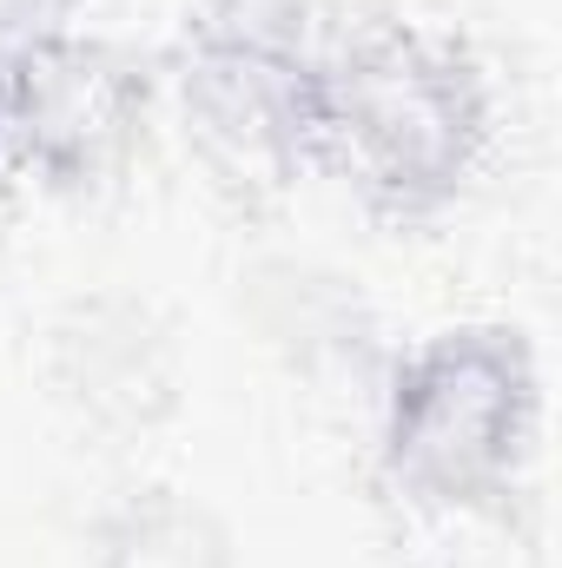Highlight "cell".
<instances>
[{
	"mask_svg": "<svg viewBox=\"0 0 562 568\" xmlns=\"http://www.w3.org/2000/svg\"><path fill=\"white\" fill-rule=\"evenodd\" d=\"M140 120L145 80L120 47L80 27H47L13 47L7 172H27L47 192H93L133 152Z\"/></svg>",
	"mask_w": 562,
	"mask_h": 568,
	"instance_id": "obj_4",
	"label": "cell"
},
{
	"mask_svg": "<svg viewBox=\"0 0 562 568\" xmlns=\"http://www.w3.org/2000/svg\"><path fill=\"white\" fill-rule=\"evenodd\" d=\"M27 33L0 13V172H7V73H13V47H20Z\"/></svg>",
	"mask_w": 562,
	"mask_h": 568,
	"instance_id": "obj_9",
	"label": "cell"
},
{
	"mask_svg": "<svg viewBox=\"0 0 562 568\" xmlns=\"http://www.w3.org/2000/svg\"><path fill=\"white\" fill-rule=\"evenodd\" d=\"M87 568H239V536L205 496L133 483L87 523Z\"/></svg>",
	"mask_w": 562,
	"mask_h": 568,
	"instance_id": "obj_7",
	"label": "cell"
},
{
	"mask_svg": "<svg viewBox=\"0 0 562 568\" xmlns=\"http://www.w3.org/2000/svg\"><path fill=\"white\" fill-rule=\"evenodd\" d=\"M252 317H259L265 344L284 351V364L304 377H338V371L364 377V364L378 351L371 344L378 317L358 297V278H338L304 258H279V265L252 272Z\"/></svg>",
	"mask_w": 562,
	"mask_h": 568,
	"instance_id": "obj_6",
	"label": "cell"
},
{
	"mask_svg": "<svg viewBox=\"0 0 562 568\" xmlns=\"http://www.w3.org/2000/svg\"><path fill=\"white\" fill-rule=\"evenodd\" d=\"M87 0H0V13L20 27V33H47V27H73Z\"/></svg>",
	"mask_w": 562,
	"mask_h": 568,
	"instance_id": "obj_8",
	"label": "cell"
},
{
	"mask_svg": "<svg viewBox=\"0 0 562 568\" xmlns=\"http://www.w3.org/2000/svg\"><path fill=\"white\" fill-rule=\"evenodd\" d=\"M172 93L185 145L225 192L272 199L304 172H324V53L192 27L172 60Z\"/></svg>",
	"mask_w": 562,
	"mask_h": 568,
	"instance_id": "obj_3",
	"label": "cell"
},
{
	"mask_svg": "<svg viewBox=\"0 0 562 568\" xmlns=\"http://www.w3.org/2000/svg\"><path fill=\"white\" fill-rule=\"evenodd\" d=\"M47 384L80 429L140 443L185 404V351L152 297L93 284L73 291L47 324Z\"/></svg>",
	"mask_w": 562,
	"mask_h": 568,
	"instance_id": "obj_5",
	"label": "cell"
},
{
	"mask_svg": "<svg viewBox=\"0 0 562 568\" xmlns=\"http://www.w3.org/2000/svg\"><path fill=\"white\" fill-rule=\"evenodd\" d=\"M0 179H7V172H0ZM0 232H7V205H0Z\"/></svg>",
	"mask_w": 562,
	"mask_h": 568,
	"instance_id": "obj_10",
	"label": "cell"
},
{
	"mask_svg": "<svg viewBox=\"0 0 562 568\" xmlns=\"http://www.w3.org/2000/svg\"><path fill=\"white\" fill-rule=\"evenodd\" d=\"M496 133V100L470 47L430 27H378L344 53H324V172L358 199L423 225L463 199Z\"/></svg>",
	"mask_w": 562,
	"mask_h": 568,
	"instance_id": "obj_2",
	"label": "cell"
},
{
	"mask_svg": "<svg viewBox=\"0 0 562 568\" xmlns=\"http://www.w3.org/2000/svg\"><path fill=\"white\" fill-rule=\"evenodd\" d=\"M543 436V371L516 324H443L378 377V469L443 516L503 509Z\"/></svg>",
	"mask_w": 562,
	"mask_h": 568,
	"instance_id": "obj_1",
	"label": "cell"
}]
</instances>
